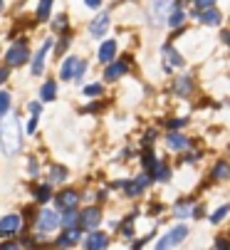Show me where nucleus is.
Listing matches in <instances>:
<instances>
[{"instance_id":"nucleus-1","label":"nucleus","mask_w":230,"mask_h":250,"mask_svg":"<svg viewBox=\"0 0 230 250\" xmlns=\"http://www.w3.org/2000/svg\"><path fill=\"white\" fill-rule=\"evenodd\" d=\"M0 146H3L5 156H15L20 154L22 146V131H20V122L15 114L5 112L3 119H0Z\"/></svg>"},{"instance_id":"nucleus-2","label":"nucleus","mask_w":230,"mask_h":250,"mask_svg":"<svg viewBox=\"0 0 230 250\" xmlns=\"http://www.w3.org/2000/svg\"><path fill=\"white\" fill-rule=\"evenodd\" d=\"M60 223H62L60 213H57V210H52V208H45V210L40 213V218H37V233H40V235L52 233V230H57V226H60Z\"/></svg>"},{"instance_id":"nucleus-3","label":"nucleus","mask_w":230,"mask_h":250,"mask_svg":"<svg viewBox=\"0 0 230 250\" xmlns=\"http://www.w3.org/2000/svg\"><path fill=\"white\" fill-rule=\"evenodd\" d=\"M168 8H171V0H151L148 5V22L151 25H164L168 18Z\"/></svg>"},{"instance_id":"nucleus-4","label":"nucleus","mask_w":230,"mask_h":250,"mask_svg":"<svg viewBox=\"0 0 230 250\" xmlns=\"http://www.w3.org/2000/svg\"><path fill=\"white\" fill-rule=\"evenodd\" d=\"M27 42H15L13 47H8V52H5V62L10 64V67H20V64H25L27 62Z\"/></svg>"},{"instance_id":"nucleus-5","label":"nucleus","mask_w":230,"mask_h":250,"mask_svg":"<svg viewBox=\"0 0 230 250\" xmlns=\"http://www.w3.org/2000/svg\"><path fill=\"white\" fill-rule=\"evenodd\" d=\"M148 184H151V176H148V171L146 173H139L136 178H131V181H126L124 184V191H126V196H141L146 188H148Z\"/></svg>"},{"instance_id":"nucleus-6","label":"nucleus","mask_w":230,"mask_h":250,"mask_svg":"<svg viewBox=\"0 0 230 250\" xmlns=\"http://www.w3.org/2000/svg\"><path fill=\"white\" fill-rule=\"evenodd\" d=\"M186 235H188V228H186V226H176L171 233H166V235L156 243V248H161V250H164V248H173V245H178L181 240H186Z\"/></svg>"},{"instance_id":"nucleus-7","label":"nucleus","mask_w":230,"mask_h":250,"mask_svg":"<svg viewBox=\"0 0 230 250\" xmlns=\"http://www.w3.org/2000/svg\"><path fill=\"white\" fill-rule=\"evenodd\" d=\"M109 13H99L92 22H89V35H92V38L94 40H99V38H104V35H106V30H109Z\"/></svg>"},{"instance_id":"nucleus-8","label":"nucleus","mask_w":230,"mask_h":250,"mask_svg":"<svg viewBox=\"0 0 230 250\" xmlns=\"http://www.w3.org/2000/svg\"><path fill=\"white\" fill-rule=\"evenodd\" d=\"M50 50H52V40H45V42L40 45V50H37L35 60H32V75H42V69H45V57L50 55Z\"/></svg>"},{"instance_id":"nucleus-9","label":"nucleus","mask_w":230,"mask_h":250,"mask_svg":"<svg viewBox=\"0 0 230 250\" xmlns=\"http://www.w3.org/2000/svg\"><path fill=\"white\" fill-rule=\"evenodd\" d=\"M109 245V238H106V233H102V230H92L89 235H87V240H84V248L87 250H102V248H106Z\"/></svg>"},{"instance_id":"nucleus-10","label":"nucleus","mask_w":230,"mask_h":250,"mask_svg":"<svg viewBox=\"0 0 230 250\" xmlns=\"http://www.w3.org/2000/svg\"><path fill=\"white\" fill-rule=\"evenodd\" d=\"M18 230H20V216L0 218V235H18Z\"/></svg>"},{"instance_id":"nucleus-11","label":"nucleus","mask_w":230,"mask_h":250,"mask_svg":"<svg viewBox=\"0 0 230 250\" xmlns=\"http://www.w3.org/2000/svg\"><path fill=\"white\" fill-rule=\"evenodd\" d=\"M99 223H102V210H99V208H87V210L82 213V228L94 230Z\"/></svg>"},{"instance_id":"nucleus-12","label":"nucleus","mask_w":230,"mask_h":250,"mask_svg":"<svg viewBox=\"0 0 230 250\" xmlns=\"http://www.w3.org/2000/svg\"><path fill=\"white\" fill-rule=\"evenodd\" d=\"M122 75H126V62H109L106 72H104V80L114 82V80H119Z\"/></svg>"},{"instance_id":"nucleus-13","label":"nucleus","mask_w":230,"mask_h":250,"mask_svg":"<svg viewBox=\"0 0 230 250\" xmlns=\"http://www.w3.org/2000/svg\"><path fill=\"white\" fill-rule=\"evenodd\" d=\"M171 64H176V67H183V57L173 50V47H164V67H166V72L171 69Z\"/></svg>"},{"instance_id":"nucleus-14","label":"nucleus","mask_w":230,"mask_h":250,"mask_svg":"<svg viewBox=\"0 0 230 250\" xmlns=\"http://www.w3.org/2000/svg\"><path fill=\"white\" fill-rule=\"evenodd\" d=\"M80 235H82V233H80V228H67V230H64V235H60V238H57V245H60V248H72L77 240H80Z\"/></svg>"},{"instance_id":"nucleus-15","label":"nucleus","mask_w":230,"mask_h":250,"mask_svg":"<svg viewBox=\"0 0 230 250\" xmlns=\"http://www.w3.org/2000/svg\"><path fill=\"white\" fill-rule=\"evenodd\" d=\"M77 64H80V60H77V57H67V60L62 62L60 77H62V80H74V75H77Z\"/></svg>"},{"instance_id":"nucleus-16","label":"nucleus","mask_w":230,"mask_h":250,"mask_svg":"<svg viewBox=\"0 0 230 250\" xmlns=\"http://www.w3.org/2000/svg\"><path fill=\"white\" fill-rule=\"evenodd\" d=\"M77 203H80V196H77L74 191H62V193H57V206H60V208H77Z\"/></svg>"},{"instance_id":"nucleus-17","label":"nucleus","mask_w":230,"mask_h":250,"mask_svg":"<svg viewBox=\"0 0 230 250\" xmlns=\"http://www.w3.org/2000/svg\"><path fill=\"white\" fill-rule=\"evenodd\" d=\"M198 20H201L203 25H220V13L210 5V8H203V10L198 13Z\"/></svg>"},{"instance_id":"nucleus-18","label":"nucleus","mask_w":230,"mask_h":250,"mask_svg":"<svg viewBox=\"0 0 230 250\" xmlns=\"http://www.w3.org/2000/svg\"><path fill=\"white\" fill-rule=\"evenodd\" d=\"M114 55H117V42H114V40H106L102 47H99V62H111L114 60Z\"/></svg>"},{"instance_id":"nucleus-19","label":"nucleus","mask_w":230,"mask_h":250,"mask_svg":"<svg viewBox=\"0 0 230 250\" xmlns=\"http://www.w3.org/2000/svg\"><path fill=\"white\" fill-rule=\"evenodd\" d=\"M166 146H168L171 151L186 149V146H188V139H186V134H168V136H166Z\"/></svg>"},{"instance_id":"nucleus-20","label":"nucleus","mask_w":230,"mask_h":250,"mask_svg":"<svg viewBox=\"0 0 230 250\" xmlns=\"http://www.w3.org/2000/svg\"><path fill=\"white\" fill-rule=\"evenodd\" d=\"M190 89H193V80H190L188 75H181V77L176 80V87H173V92H176L178 97H186Z\"/></svg>"},{"instance_id":"nucleus-21","label":"nucleus","mask_w":230,"mask_h":250,"mask_svg":"<svg viewBox=\"0 0 230 250\" xmlns=\"http://www.w3.org/2000/svg\"><path fill=\"white\" fill-rule=\"evenodd\" d=\"M55 92H57V84H55V80H47V82L42 84V89H40V97H42V102H52V99H55Z\"/></svg>"},{"instance_id":"nucleus-22","label":"nucleus","mask_w":230,"mask_h":250,"mask_svg":"<svg viewBox=\"0 0 230 250\" xmlns=\"http://www.w3.org/2000/svg\"><path fill=\"white\" fill-rule=\"evenodd\" d=\"M228 176H230V166L225 161H218L213 166V178H215V181H223V178H228Z\"/></svg>"},{"instance_id":"nucleus-23","label":"nucleus","mask_w":230,"mask_h":250,"mask_svg":"<svg viewBox=\"0 0 230 250\" xmlns=\"http://www.w3.org/2000/svg\"><path fill=\"white\" fill-rule=\"evenodd\" d=\"M67 178V168L64 166H52L50 168V184H62Z\"/></svg>"},{"instance_id":"nucleus-24","label":"nucleus","mask_w":230,"mask_h":250,"mask_svg":"<svg viewBox=\"0 0 230 250\" xmlns=\"http://www.w3.org/2000/svg\"><path fill=\"white\" fill-rule=\"evenodd\" d=\"M52 3H55V0H40V5H37V20H47L50 18Z\"/></svg>"},{"instance_id":"nucleus-25","label":"nucleus","mask_w":230,"mask_h":250,"mask_svg":"<svg viewBox=\"0 0 230 250\" xmlns=\"http://www.w3.org/2000/svg\"><path fill=\"white\" fill-rule=\"evenodd\" d=\"M35 198L40 201V203H47V201L52 198V188H50V184H45V186H37V191H35Z\"/></svg>"},{"instance_id":"nucleus-26","label":"nucleus","mask_w":230,"mask_h":250,"mask_svg":"<svg viewBox=\"0 0 230 250\" xmlns=\"http://www.w3.org/2000/svg\"><path fill=\"white\" fill-rule=\"evenodd\" d=\"M183 20H186V10H183V8L178 5V8H176V10H173V13L168 15V25H171V27H178V25H181Z\"/></svg>"},{"instance_id":"nucleus-27","label":"nucleus","mask_w":230,"mask_h":250,"mask_svg":"<svg viewBox=\"0 0 230 250\" xmlns=\"http://www.w3.org/2000/svg\"><path fill=\"white\" fill-rule=\"evenodd\" d=\"M153 178H159V181H168V178H171V168L166 164H156V168H153Z\"/></svg>"},{"instance_id":"nucleus-28","label":"nucleus","mask_w":230,"mask_h":250,"mask_svg":"<svg viewBox=\"0 0 230 250\" xmlns=\"http://www.w3.org/2000/svg\"><path fill=\"white\" fill-rule=\"evenodd\" d=\"M141 161H144V168H146L148 173H153V168H156V164H159V161H156V156H153L151 151H146Z\"/></svg>"},{"instance_id":"nucleus-29","label":"nucleus","mask_w":230,"mask_h":250,"mask_svg":"<svg viewBox=\"0 0 230 250\" xmlns=\"http://www.w3.org/2000/svg\"><path fill=\"white\" fill-rule=\"evenodd\" d=\"M173 216H178V218H186V216H193V213H190V203L181 201V203L176 206V210H173Z\"/></svg>"},{"instance_id":"nucleus-30","label":"nucleus","mask_w":230,"mask_h":250,"mask_svg":"<svg viewBox=\"0 0 230 250\" xmlns=\"http://www.w3.org/2000/svg\"><path fill=\"white\" fill-rule=\"evenodd\" d=\"M228 213H230V206H220V208L213 213V216H210V223H220V221L228 216Z\"/></svg>"},{"instance_id":"nucleus-31","label":"nucleus","mask_w":230,"mask_h":250,"mask_svg":"<svg viewBox=\"0 0 230 250\" xmlns=\"http://www.w3.org/2000/svg\"><path fill=\"white\" fill-rule=\"evenodd\" d=\"M10 109V92H0V114Z\"/></svg>"},{"instance_id":"nucleus-32","label":"nucleus","mask_w":230,"mask_h":250,"mask_svg":"<svg viewBox=\"0 0 230 250\" xmlns=\"http://www.w3.org/2000/svg\"><path fill=\"white\" fill-rule=\"evenodd\" d=\"M87 69H89V64H87L84 60H80V64H77V75H74V80L80 82V80L84 77V72H87Z\"/></svg>"},{"instance_id":"nucleus-33","label":"nucleus","mask_w":230,"mask_h":250,"mask_svg":"<svg viewBox=\"0 0 230 250\" xmlns=\"http://www.w3.org/2000/svg\"><path fill=\"white\" fill-rule=\"evenodd\" d=\"M84 94H87V97H99V94H102V84H89V87H84Z\"/></svg>"},{"instance_id":"nucleus-34","label":"nucleus","mask_w":230,"mask_h":250,"mask_svg":"<svg viewBox=\"0 0 230 250\" xmlns=\"http://www.w3.org/2000/svg\"><path fill=\"white\" fill-rule=\"evenodd\" d=\"M69 42H72V40H69V35L64 32V35H62V40H60V47H57V55H62V52L67 50V45H69Z\"/></svg>"},{"instance_id":"nucleus-35","label":"nucleus","mask_w":230,"mask_h":250,"mask_svg":"<svg viewBox=\"0 0 230 250\" xmlns=\"http://www.w3.org/2000/svg\"><path fill=\"white\" fill-rule=\"evenodd\" d=\"M193 3L198 5V10H203V8H210V5L215 3V0H193Z\"/></svg>"},{"instance_id":"nucleus-36","label":"nucleus","mask_w":230,"mask_h":250,"mask_svg":"<svg viewBox=\"0 0 230 250\" xmlns=\"http://www.w3.org/2000/svg\"><path fill=\"white\" fill-rule=\"evenodd\" d=\"M183 124H186V119H173V122H168L171 129H178V126H183Z\"/></svg>"},{"instance_id":"nucleus-37","label":"nucleus","mask_w":230,"mask_h":250,"mask_svg":"<svg viewBox=\"0 0 230 250\" xmlns=\"http://www.w3.org/2000/svg\"><path fill=\"white\" fill-rule=\"evenodd\" d=\"M30 176H37V161L30 159Z\"/></svg>"},{"instance_id":"nucleus-38","label":"nucleus","mask_w":230,"mask_h":250,"mask_svg":"<svg viewBox=\"0 0 230 250\" xmlns=\"http://www.w3.org/2000/svg\"><path fill=\"white\" fill-rule=\"evenodd\" d=\"M84 3H87L89 8H99V5H102V0H84Z\"/></svg>"},{"instance_id":"nucleus-39","label":"nucleus","mask_w":230,"mask_h":250,"mask_svg":"<svg viewBox=\"0 0 230 250\" xmlns=\"http://www.w3.org/2000/svg\"><path fill=\"white\" fill-rule=\"evenodd\" d=\"M99 109H102V104H89L84 112H99Z\"/></svg>"},{"instance_id":"nucleus-40","label":"nucleus","mask_w":230,"mask_h":250,"mask_svg":"<svg viewBox=\"0 0 230 250\" xmlns=\"http://www.w3.org/2000/svg\"><path fill=\"white\" fill-rule=\"evenodd\" d=\"M8 80V69H3V67H0V84H3Z\"/></svg>"},{"instance_id":"nucleus-41","label":"nucleus","mask_w":230,"mask_h":250,"mask_svg":"<svg viewBox=\"0 0 230 250\" xmlns=\"http://www.w3.org/2000/svg\"><path fill=\"white\" fill-rule=\"evenodd\" d=\"M223 40H225V42H228V47H230V32H228V35H223Z\"/></svg>"},{"instance_id":"nucleus-42","label":"nucleus","mask_w":230,"mask_h":250,"mask_svg":"<svg viewBox=\"0 0 230 250\" xmlns=\"http://www.w3.org/2000/svg\"><path fill=\"white\" fill-rule=\"evenodd\" d=\"M0 10H3V3H0Z\"/></svg>"}]
</instances>
